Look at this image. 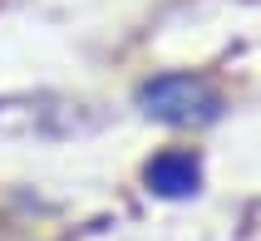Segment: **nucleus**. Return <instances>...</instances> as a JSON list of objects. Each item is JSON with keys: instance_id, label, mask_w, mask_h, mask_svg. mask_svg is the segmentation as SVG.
<instances>
[{"instance_id": "obj_1", "label": "nucleus", "mask_w": 261, "mask_h": 241, "mask_svg": "<svg viewBox=\"0 0 261 241\" xmlns=\"http://www.w3.org/2000/svg\"><path fill=\"white\" fill-rule=\"evenodd\" d=\"M138 109L168 128H202L222 114V94L197 74H153L138 84Z\"/></svg>"}, {"instance_id": "obj_2", "label": "nucleus", "mask_w": 261, "mask_h": 241, "mask_svg": "<svg viewBox=\"0 0 261 241\" xmlns=\"http://www.w3.org/2000/svg\"><path fill=\"white\" fill-rule=\"evenodd\" d=\"M143 182H148L153 197L182 202V197H192V192L202 187V163H197V153H188V148H163V153L148 157Z\"/></svg>"}]
</instances>
